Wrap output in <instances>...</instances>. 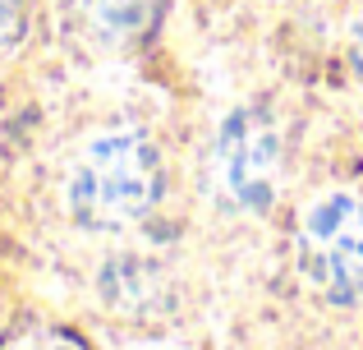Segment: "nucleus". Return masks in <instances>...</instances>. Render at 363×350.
<instances>
[{"label":"nucleus","instance_id":"f257e3e1","mask_svg":"<svg viewBox=\"0 0 363 350\" xmlns=\"http://www.w3.org/2000/svg\"><path fill=\"white\" fill-rule=\"evenodd\" d=\"M166 171L147 129H106L69 171V212L88 231H124L161 203Z\"/></svg>","mask_w":363,"mask_h":350},{"label":"nucleus","instance_id":"f03ea898","mask_svg":"<svg viewBox=\"0 0 363 350\" xmlns=\"http://www.w3.org/2000/svg\"><path fill=\"white\" fill-rule=\"evenodd\" d=\"M299 268L327 305L363 300V198L327 194L303 212Z\"/></svg>","mask_w":363,"mask_h":350},{"label":"nucleus","instance_id":"7ed1b4c3","mask_svg":"<svg viewBox=\"0 0 363 350\" xmlns=\"http://www.w3.org/2000/svg\"><path fill=\"white\" fill-rule=\"evenodd\" d=\"M216 166L221 185L248 212H267L281 185V134L262 106H240L225 116L216 134Z\"/></svg>","mask_w":363,"mask_h":350},{"label":"nucleus","instance_id":"20e7f679","mask_svg":"<svg viewBox=\"0 0 363 350\" xmlns=\"http://www.w3.org/2000/svg\"><path fill=\"white\" fill-rule=\"evenodd\" d=\"M166 0H83V18L106 42H133L161 18Z\"/></svg>","mask_w":363,"mask_h":350},{"label":"nucleus","instance_id":"39448f33","mask_svg":"<svg viewBox=\"0 0 363 350\" xmlns=\"http://www.w3.org/2000/svg\"><path fill=\"white\" fill-rule=\"evenodd\" d=\"M28 33V0H0V55L14 51Z\"/></svg>","mask_w":363,"mask_h":350},{"label":"nucleus","instance_id":"423d86ee","mask_svg":"<svg viewBox=\"0 0 363 350\" xmlns=\"http://www.w3.org/2000/svg\"><path fill=\"white\" fill-rule=\"evenodd\" d=\"M0 350H83L74 337L65 332H28V337H14V341H5Z\"/></svg>","mask_w":363,"mask_h":350},{"label":"nucleus","instance_id":"0eeeda50","mask_svg":"<svg viewBox=\"0 0 363 350\" xmlns=\"http://www.w3.org/2000/svg\"><path fill=\"white\" fill-rule=\"evenodd\" d=\"M354 65H359V70H363V23L354 28Z\"/></svg>","mask_w":363,"mask_h":350}]
</instances>
